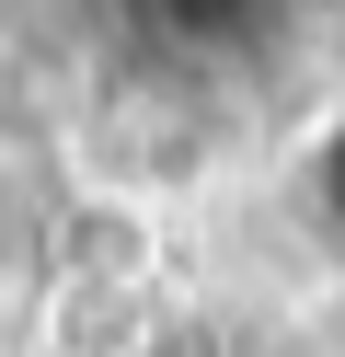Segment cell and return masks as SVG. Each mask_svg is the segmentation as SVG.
<instances>
[{"label":"cell","mask_w":345,"mask_h":357,"mask_svg":"<svg viewBox=\"0 0 345 357\" xmlns=\"http://www.w3.org/2000/svg\"><path fill=\"white\" fill-rule=\"evenodd\" d=\"M311 208H322V219L345 231V116L322 127V150H311Z\"/></svg>","instance_id":"cell-2"},{"label":"cell","mask_w":345,"mask_h":357,"mask_svg":"<svg viewBox=\"0 0 345 357\" xmlns=\"http://www.w3.org/2000/svg\"><path fill=\"white\" fill-rule=\"evenodd\" d=\"M150 47H173V58H242V47H276L288 35V12L299 0H115Z\"/></svg>","instance_id":"cell-1"}]
</instances>
